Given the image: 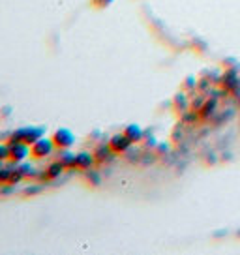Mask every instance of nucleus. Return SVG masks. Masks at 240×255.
Segmentation results:
<instances>
[{
  "instance_id": "nucleus-11",
  "label": "nucleus",
  "mask_w": 240,
  "mask_h": 255,
  "mask_svg": "<svg viewBox=\"0 0 240 255\" xmlns=\"http://www.w3.org/2000/svg\"><path fill=\"white\" fill-rule=\"evenodd\" d=\"M124 133L129 137L131 143H137V141L143 139V129L137 126V124H129V126H126L124 128Z\"/></svg>"
},
{
  "instance_id": "nucleus-4",
  "label": "nucleus",
  "mask_w": 240,
  "mask_h": 255,
  "mask_svg": "<svg viewBox=\"0 0 240 255\" xmlns=\"http://www.w3.org/2000/svg\"><path fill=\"white\" fill-rule=\"evenodd\" d=\"M30 156H32L30 144H26V143H11L9 144V161L19 163V161L28 159Z\"/></svg>"
},
{
  "instance_id": "nucleus-6",
  "label": "nucleus",
  "mask_w": 240,
  "mask_h": 255,
  "mask_svg": "<svg viewBox=\"0 0 240 255\" xmlns=\"http://www.w3.org/2000/svg\"><path fill=\"white\" fill-rule=\"evenodd\" d=\"M131 141H129V137L126 133H117V135H113L109 139V146H111V150L115 154H120V152H126L131 146Z\"/></svg>"
},
{
  "instance_id": "nucleus-1",
  "label": "nucleus",
  "mask_w": 240,
  "mask_h": 255,
  "mask_svg": "<svg viewBox=\"0 0 240 255\" xmlns=\"http://www.w3.org/2000/svg\"><path fill=\"white\" fill-rule=\"evenodd\" d=\"M45 135V128L43 126H24V128H17L11 131L8 143H26V144H34L38 139Z\"/></svg>"
},
{
  "instance_id": "nucleus-5",
  "label": "nucleus",
  "mask_w": 240,
  "mask_h": 255,
  "mask_svg": "<svg viewBox=\"0 0 240 255\" xmlns=\"http://www.w3.org/2000/svg\"><path fill=\"white\" fill-rule=\"evenodd\" d=\"M94 163H98L94 152H77L75 154V169L88 171V169L94 167Z\"/></svg>"
},
{
  "instance_id": "nucleus-13",
  "label": "nucleus",
  "mask_w": 240,
  "mask_h": 255,
  "mask_svg": "<svg viewBox=\"0 0 240 255\" xmlns=\"http://www.w3.org/2000/svg\"><path fill=\"white\" fill-rule=\"evenodd\" d=\"M0 159L2 161L9 159V143H2L0 141Z\"/></svg>"
},
{
  "instance_id": "nucleus-8",
  "label": "nucleus",
  "mask_w": 240,
  "mask_h": 255,
  "mask_svg": "<svg viewBox=\"0 0 240 255\" xmlns=\"http://www.w3.org/2000/svg\"><path fill=\"white\" fill-rule=\"evenodd\" d=\"M58 161H60L66 169L75 167V152H72L70 148H62V150H58Z\"/></svg>"
},
{
  "instance_id": "nucleus-10",
  "label": "nucleus",
  "mask_w": 240,
  "mask_h": 255,
  "mask_svg": "<svg viewBox=\"0 0 240 255\" xmlns=\"http://www.w3.org/2000/svg\"><path fill=\"white\" fill-rule=\"evenodd\" d=\"M13 167L21 173L23 178H30V176H38V171L30 165V161L28 159H24V161H19V163H13Z\"/></svg>"
},
{
  "instance_id": "nucleus-15",
  "label": "nucleus",
  "mask_w": 240,
  "mask_h": 255,
  "mask_svg": "<svg viewBox=\"0 0 240 255\" xmlns=\"http://www.w3.org/2000/svg\"><path fill=\"white\" fill-rule=\"evenodd\" d=\"M2 167H4V165H2V159H0V169H2Z\"/></svg>"
},
{
  "instance_id": "nucleus-2",
  "label": "nucleus",
  "mask_w": 240,
  "mask_h": 255,
  "mask_svg": "<svg viewBox=\"0 0 240 255\" xmlns=\"http://www.w3.org/2000/svg\"><path fill=\"white\" fill-rule=\"evenodd\" d=\"M30 152H32V158H36V159H45V158H49V156H53L56 152L53 137L43 135L41 139H38L34 144H30Z\"/></svg>"
},
{
  "instance_id": "nucleus-7",
  "label": "nucleus",
  "mask_w": 240,
  "mask_h": 255,
  "mask_svg": "<svg viewBox=\"0 0 240 255\" xmlns=\"http://www.w3.org/2000/svg\"><path fill=\"white\" fill-rule=\"evenodd\" d=\"M64 165L58 161V159H55V161H51L47 167H45V171L41 173V178L43 180H55V178H58V176L64 173Z\"/></svg>"
},
{
  "instance_id": "nucleus-9",
  "label": "nucleus",
  "mask_w": 240,
  "mask_h": 255,
  "mask_svg": "<svg viewBox=\"0 0 240 255\" xmlns=\"http://www.w3.org/2000/svg\"><path fill=\"white\" fill-rule=\"evenodd\" d=\"M113 154L115 152L111 150V146H109V143H104V144H98L96 150H94V156H96V161L98 163H104L105 159H111Z\"/></svg>"
},
{
  "instance_id": "nucleus-12",
  "label": "nucleus",
  "mask_w": 240,
  "mask_h": 255,
  "mask_svg": "<svg viewBox=\"0 0 240 255\" xmlns=\"http://www.w3.org/2000/svg\"><path fill=\"white\" fill-rule=\"evenodd\" d=\"M11 175H13V165H11V167L0 169V184H9Z\"/></svg>"
},
{
  "instance_id": "nucleus-3",
  "label": "nucleus",
  "mask_w": 240,
  "mask_h": 255,
  "mask_svg": "<svg viewBox=\"0 0 240 255\" xmlns=\"http://www.w3.org/2000/svg\"><path fill=\"white\" fill-rule=\"evenodd\" d=\"M53 141H55L56 150L72 148L73 144H75V135H73L72 129H68V128H58L53 133Z\"/></svg>"
},
{
  "instance_id": "nucleus-14",
  "label": "nucleus",
  "mask_w": 240,
  "mask_h": 255,
  "mask_svg": "<svg viewBox=\"0 0 240 255\" xmlns=\"http://www.w3.org/2000/svg\"><path fill=\"white\" fill-rule=\"evenodd\" d=\"M87 180H88V182H92V184H98V182H100V176H98L96 173L92 171V175H88Z\"/></svg>"
}]
</instances>
